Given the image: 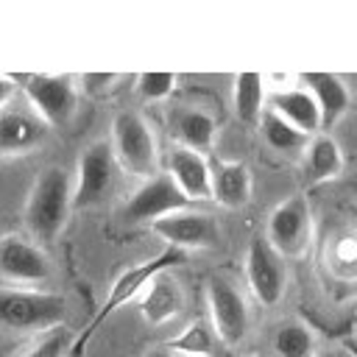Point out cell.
<instances>
[{
	"instance_id": "6da1fadb",
	"label": "cell",
	"mask_w": 357,
	"mask_h": 357,
	"mask_svg": "<svg viewBox=\"0 0 357 357\" xmlns=\"http://www.w3.org/2000/svg\"><path fill=\"white\" fill-rule=\"evenodd\" d=\"M181 262H184V251H181V248H173V245H165L156 257H151V259H145V262H139V265H134V268H126V271L114 279V284H112V290L106 293V298H103V304L98 307V312L86 321V326L81 329V335L73 340L70 357H81L84 349H86V343H89V337L103 326V321H106L112 312H117L120 307H126L128 301L139 298L153 276H159V273H165V271L181 265Z\"/></svg>"
},
{
	"instance_id": "7a4b0ae2",
	"label": "cell",
	"mask_w": 357,
	"mask_h": 357,
	"mask_svg": "<svg viewBox=\"0 0 357 357\" xmlns=\"http://www.w3.org/2000/svg\"><path fill=\"white\" fill-rule=\"evenodd\" d=\"M70 206H73V192H70L67 170L59 165L45 167L36 176L25 204V226L36 237V243L50 245L61 234Z\"/></svg>"
},
{
	"instance_id": "3957f363",
	"label": "cell",
	"mask_w": 357,
	"mask_h": 357,
	"mask_svg": "<svg viewBox=\"0 0 357 357\" xmlns=\"http://www.w3.org/2000/svg\"><path fill=\"white\" fill-rule=\"evenodd\" d=\"M67 301L59 293L0 287V326L11 332H50L61 326Z\"/></svg>"
},
{
	"instance_id": "277c9868",
	"label": "cell",
	"mask_w": 357,
	"mask_h": 357,
	"mask_svg": "<svg viewBox=\"0 0 357 357\" xmlns=\"http://www.w3.org/2000/svg\"><path fill=\"white\" fill-rule=\"evenodd\" d=\"M112 148L117 165L137 176V178H153L159 176V145L145 123L142 114L137 112H117L112 120Z\"/></svg>"
},
{
	"instance_id": "5b68a950",
	"label": "cell",
	"mask_w": 357,
	"mask_h": 357,
	"mask_svg": "<svg viewBox=\"0 0 357 357\" xmlns=\"http://www.w3.org/2000/svg\"><path fill=\"white\" fill-rule=\"evenodd\" d=\"M17 86L25 92L36 117L45 126H67L78 106V89L73 75H47V73H22L11 75Z\"/></svg>"
},
{
	"instance_id": "8992f818",
	"label": "cell",
	"mask_w": 357,
	"mask_h": 357,
	"mask_svg": "<svg viewBox=\"0 0 357 357\" xmlns=\"http://www.w3.org/2000/svg\"><path fill=\"white\" fill-rule=\"evenodd\" d=\"M53 276V262L39 248V243L22 234H3L0 237V282L3 287H25L36 290Z\"/></svg>"
},
{
	"instance_id": "52a82bcc",
	"label": "cell",
	"mask_w": 357,
	"mask_h": 357,
	"mask_svg": "<svg viewBox=\"0 0 357 357\" xmlns=\"http://www.w3.org/2000/svg\"><path fill=\"white\" fill-rule=\"evenodd\" d=\"M265 237L282 257H290V259L304 257L312 240V215L304 195H290L273 206Z\"/></svg>"
},
{
	"instance_id": "ba28073f",
	"label": "cell",
	"mask_w": 357,
	"mask_h": 357,
	"mask_svg": "<svg viewBox=\"0 0 357 357\" xmlns=\"http://www.w3.org/2000/svg\"><path fill=\"white\" fill-rule=\"evenodd\" d=\"M114 176H117V159H114V148L109 139H98L89 148H84L78 159L73 206L84 209V206L103 201L114 187Z\"/></svg>"
},
{
	"instance_id": "9c48e42d",
	"label": "cell",
	"mask_w": 357,
	"mask_h": 357,
	"mask_svg": "<svg viewBox=\"0 0 357 357\" xmlns=\"http://www.w3.org/2000/svg\"><path fill=\"white\" fill-rule=\"evenodd\" d=\"M206 304H209V324L215 335L226 346H237L248 332V304L243 293L229 282L226 276H209L206 279Z\"/></svg>"
},
{
	"instance_id": "30bf717a",
	"label": "cell",
	"mask_w": 357,
	"mask_h": 357,
	"mask_svg": "<svg viewBox=\"0 0 357 357\" xmlns=\"http://www.w3.org/2000/svg\"><path fill=\"white\" fill-rule=\"evenodd\" d=\"M245 279L254 293V298L265 307H273L282 301L287 287V271L284 257L268 243V237H254L245 251Z\"/></svg>"
},
{
	"instance_id": "8fae6325",
	"label": "cell",
	"mask_w": 357,
	"mask_h": 357,
	"mask_svg": "<svg viewBox=\"0 0 357 357\" xmlns=\"http://www.w3.org/2000/svg\"><path fill=\"white\" fill-rule=\"evenodd\" d=\"M190 198L178 190V184L167 176V173H159L153 178H148L128 201H126V209L123 215L128 220H148V223H156L173 212H181L187 209Z\"/></svg>"
},
{
	"instance_id": "7c38bea8",
	"label": "cell",
	"mask_w": 357,
	"mask_h": 357,
	"mask_svg": "<svg viewBox=\"0 0 357 357\" xmlns=\"http://www.w3.org/2000/svg\"><path fill=\"white\" fill-rule=\"evenodd\" d=\"M151 229L156 231V237H162L167 245L173 248H206L218 240V223L212 215L206 212H173L156 223H151Z\"/></svg>"
},
{
	"instance_id": "4fadbf2b",
	"label": "cell",
	"mask_w": 357,
	"mask_h": 357,
	"mask_svg": "<svg viewBox=\"0 0 357 357\" xmlns=\"http://www.w3.org/2000/svg\"><path fill=\"white\" fill-rule=\"evenodd\" d=\"M165 173L178 184V190L190 201H212V165L204 153L176 145L167 153Z\"/></svg>"
},
{
	"instance_id": "5bb4252c",
	"label": "cell",
	"mask_w": 357,
	"mask_h": 357,
	"mask_svg": "<svg viewBox=\"0 0 357 357\" xmlns=\"http://www.w3.org/2000/svg\"><path fill=\"white\" fill-rule=\"evenodd\" d=\"M301 84L315 98V103L321 109V131H329L346 114V109L351 103L346 81L335 73H304Z\"/></svg>"
},
{
	"instance_id": "9a60e30c",
	"label": "cell",
	"mask_w": 357,
	"mask_h": 357,
	"mask_svg": "<svg viewBox=\"0 0 357 357\" xmlns=\"http://www.w3.org/2000/svg\"><path fill=\"white\" fill-rule=\"evenodd\" d=\"M184 307V293L181 284L170 276V271L153 276L145 287V293L139 296V312L151 326H162L167 321H173Z\"/></svg>"
},
{
	"instance_id": "2e32d148",
	"label": "cell",
	"mask_w": 357,
	"mask_h": 357,
	"mask_svg": "<svg viewBox=\"0 0 357 357\" xmlns=\"http://www.w3.org/2000/svg\"><path fill=\"white\" fill-rule=\"evenodd\" d=\"M268 109L276 112L279 117H284L304 137L321 131V109L304 86H293V89H284V92H271L268 95Z\"/></svg>"
},
{
	"instance_id": "e0dca14e",
	"label": "cell",
	"mask_w": 357,
	"mask_h": 357,
	"mask_svg": "<svg viewBox=\"0 0 357 357\" xmlns=\"http://www.w3.org/2000/svg\"><path fill=\"white\" fill-rule=\"evenodd\" d=\"M251 198V170L243 162L223 159L212 165V201L223 209H240Z\"/></svg>"
},
{
	"instance_id": "ac0fdd59",
	"label": "cell",
	"mask_w": 357,
	"mask_h": 357,
	"mask_svg": "<svg viewBox=\"0 0 357 357\" xmlns=\"http://www.w3.org/2000/svg\"><path fill=\"white\" fill-rule=\"evenodd\" d=\"M215 131H218L215 117L201 109H176L170 114V134L181 148L206 153L215 142Z\"/></svg>"
},
{
	"instance_id": "d6986e66",
	"label": "cell",
	"mask_w": 357,
	"mask_h": 357,
	"mask_svg": "<svg viewBox=\"0 0 357 357\" xmlns=\"http://www.w3.org/2000/svg\"><path fill=\"white\" fill-rule=\"evenodd\" d=\"M45 123L36 114L6 109L0 112V153H22L42 142Z\"/></svg>"
},
{
	"instance_id": "ffe728a7",
	"label": "cell",
	"mask_w": 357,
	"mask_h": 357,
	"mask_svg": "<svg viewBox=\"0 0 357 357\" xmlns=\"http://www.w3.org/2000/svg\"><path fill=\"white\" fill-rule=\"evenodd\" d=\"M343 170V151L337 145V139H332L329 134H318L312 137V142L307 145L304 153V176L310 184H321L329 178H337Z\"/></svg>"
},
{
	"instance_id": "44dd1931",
	"label": "cell",
	"mask_w": 357,
	"mask_h": 357,
	"mask_svg": "<svg viewBox=\"0 0 357 357\" xmlns=\"http://www.w3.org/2000/svg\"><path fill=\"white\" fill-rule=\"evenodd\" d=\"M265 81L259 73H240L234 75V92H231V103H234V114L240 123L245 126H259L262 114H265Z\"/></svg>"
},
{
	"instance_id": "7402d4cb",
	"label": "cell",
	"mask_w": 357,
	"mask_h": 357,
	"mask_svg": "<svg viewBox=\"0 0 357 357\" xmlns=\"http://www.w3.org/2000/svg\"><path fill=\"white\" fill-rule=\"evenodd\" d=\"M215 329H212V324H206V321H192V324H187L176 337H170L165 346L167 349H173L176 354H181V357H209L212 354V349H215Z\"/></svg>"
},
{
	"instance_id": "603a6c76",
	"label": "cell",
	"mask_w": 357,
	"mask_h": 357,
	"mask_svg": "<svg viewBox=\"0 0 357 357\" xmlns=\"http://www.w3.org/2000/svg\"><path fill=\"white\" fill-rule=\"evenodd\" d=\"M259 131H262V139L279 153H290V151H298L307 145V137L271 109H265V114L259 120Z\"/></svg>"
},
{
	"instance_id": "cb8c5ba5",
	"label": "cell",
	"mask_w": 357,
	"mask_h": 357,
	"mask_svg": "<svg viewBox=\"0 0 357 357\" xmlns=\"http://www.w3.org/2000/svg\"><path fill=\"white\" fill-rule=\"evenodd\" d=\"M312 349H315V337L310 326L301 321H287L273 335V351L279 357H310Z\"/></svg>"
},
{
	"instance_id": "d4e9b609",
	"label": "cell",
	"mask_w": 357,
	"mask_h": 357,
	"mask_svg": "<svg viewBox=\"0 0 357 357\" xmlns=\"http://www.w3.org/2000/svg\"><path fill=\"white\" fill-rule=\"evenodd\" d=\"M176 84H178L176 73H142L137 78V95L148 103H156V100L170 98Z\"/></svg>"
},
{
	"instance_id": "484cf974",
	"label": "cell",
	"mask_w": 357,
	"mask_h": 357,
	"mask_svg": "<svg viewBox=\"0 0 357 357\" xmlns=\"http://www.w3.org/2000/svg\"><path fill=\"white\" fill-rule=\"evenodd\" d=\"M70 349V332L64 326H56L50 332H42V337L22 357H64Z\"/></svg>"
},
{
	"instance_id": "4316f807",
	"label": "cell",
	"mask_w": 357,
	"mask_h": 357,
	"mask_svg": "<svg viewBox=\"0 0 357 357\" xmlns=\"http://www.w3.org/2000/svg\"><path fill=\"white\" fill-rule=\"evenodd\" d=\"M117 78H120L117 73H86V75H81V84L89 95H103L117 84Z\"/></svg>"
},
{
	"instance_id": "83f0119b",
	"label": "cell",
	"mask_w": 357,
	"mask_h": 357,
	"mask_svg": "<svg viewBox=\"0 0 357 357\" xmlns=\"http://www.w3.org/2000/svg\"><path fill=\"white\" fill-rule=\"evenodd\" d=\"M17 81L11 78V75H0V109H6L8 103H11V98L17 95Z\"/></svg>"
},
{
	"instance_id": "f1b7e54d",
	"label": "cell",
	"mask_w": 357,
	"mask_h": 357,
	"mask_svg": "<svg viewBox=\"0 0 357 357\" xmlns=\"http://www.w3.org/2000/svg\"><path fill=\"white\" fill-rule=\"evenodd\" d=\"M145 357H181V354H176V351H173V349H167V346H156V349L145 351Z\"/></svg>"
},
{
	"instance_id": "f546056e",
	"label": "cell",
	"mask_w": 357,
	"mask_h": 357,
	"mask_svg": "<svg viewBox=\"0 0 357 357\" xmlns=\"http://www.w3.org/2000/svg\"><path fill=\"white\" fill-rule=\"evenodd\" d=\"M343 349H346L351 357H357V343H354V340H346V343H343Z\"/></svg>"
},
{
	"instance_id": "4dcf8cb0",
	"label": "cell",
	"mask_w": 357,
	"mask_h": 357,
	"mask_svg": "<svg viewBox=\"0 0 357 357\" xmlns=\"http://www.w3.org/2000/svg\"><path fill=\"white\" fill-rule=\"evenodd\" d=\"M321 357H351L346 349H337V351H326V354H321Z\"/></svg>"
},
{
	"instance_id": "1f68e13d",
	"label": "cell",
	"mask_w": 357,
	"mask_h": 357,
	"mask_svg": "<svg viewBox=\"0 0 357 357\" xmlns=\"http://www.w3.org/2000/svg\"><path fill=\"white\" fill-rule=\"evenodd\" d=\"M354 332H357V324H354ZM354 343H357V340H354Z\"/></svg>"
}]
</instances>
